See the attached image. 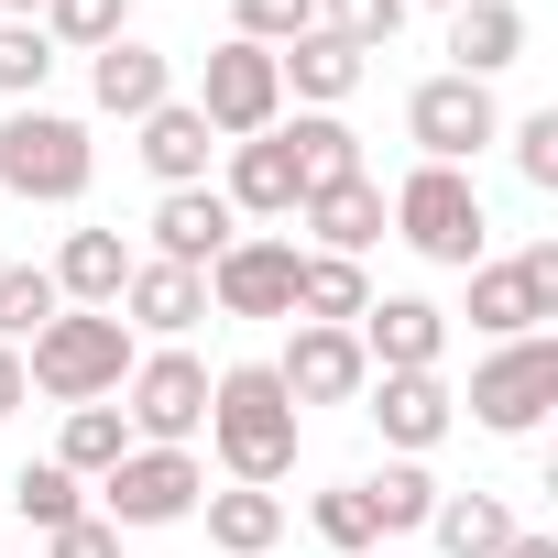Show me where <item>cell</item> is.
Instances as JSON below:
<instances>
[{"label":"cell","instance_id":"6da1fadb","mask_svg":"<svg viewBox=\"0 0 558 558\" xmlns=\"http://www.w3.org/2000/svg\"><path fill=\"white\" fill-rule=\"evenodd\" d=\"M208 449H219V471L252 482V493H274V482L296 471V395L274 384V362L208 373Z\"/></svg>","mask_w":558,"mask_h":558},{"label":"cell","instance_id":"7a4b0ae2","mask_svg":"<svg viewBox=\"0 0 558 558\" xmlns=\"http://www.w3.org/2000/svg\"><path fill=\"white\" fill-rule=\"evenodd\" d=\"M132 329L110 318V307H56L45 329H34V351H23V384L34 395H56V405H110L121 384H132Z\"/></svg>","mask_w":558,"mask_h":558},{"label":"cell","instance_id":"3957f363","mask_svg":"<svg viewBox=\"0 0 558 558\" xmlns=\"http://www.w3.org/2000/svg\"><path fill=\"white\" fill-rule=\"evenodd\" d=\"M88 175H99L88 121H66V110H45V99L0 121V186H12V197H34V208H77Z\"/></svg>","mask_w":558,"mask_h":558},{"label":"cell","instance_id":"277c9868","mask_svg":"<svg viewBox=\"0 0 558 558\" xmlns=\"http://www.w3.org/2000/svg\"><path fill=\"white\" fill-rule=\"evenodd\" d=\"M384 219H395V241H405V252H427V263H449V274H471V263H482V241H493L482 186H471L460 165H416V175L384 197Z\"/></svg>","mask_w":558,"mask_h":558},{"label":"cell","instance_id":"5b68a950","mask_svg":"<svg viewBox=\"0 0 558 558\" xmlns=\"http://www.w3.org/2000/svg\"><path fill=\"white\" fill-rule=\"evenodd\" d=\"M208 504V460L197 449H121L99 471V525H186Z\"/></svg>","mask_w":558,"mask_h":558},{"label":"cell","instance_id":"8992f818","mask_svg":"<svg viewBox=\"0 0 558 558\" xmlns=\"http://www.w3.org/2000/svg\"><path fill=\"white\" fill-rule=\"evenodd\" d=\"M121 427H132V449H186L208 427V362L197 351H143L132 384H121Z\"/></svg>","mask_w":558,"mask_h":558},{"label":"cell","instance_id":"52a82bcc","mask_svg":"<svg viewBox=\"0 0 558 558\" xmlns=\"http://www.w3.org/2000/svg\"><path fill=\"white\" fill-rule=\"evenodd\" d=\"M197 121H208L219 143H252V132H274V121H286V77H274V56L230 34V45L197 66Z\"/></svg>","mask_w":558,"mask_h":558},{"label":"cell","instance_id":"ba28073f","mask_svg":"<svg viewBox=\"0 0 558 558\" xmlns=\"http://www.w3.org/2000/svg\"><path fill=\"white\" fill-rule=\"evenodd\" d=\"M547 405H558V340H547V329H536V340H504V351L471 373V427H493V438H525Z\"/></svg>","mask_w":558,"mask_h":558},{"label":"cell","instance_id":"9c48e42d","mask_svg":"<svg viewBox=\"0 0 558 558\" xmlns=\"http://www.w3.org/2000/svg\"><path fill=\"white\" fill-rule=\"evenodd\" d=\"M558 318V241L514 252V263H471V329L482 340H536Z\"/></svg>","mask_w":558,"mask_h":558},{"label":"cell","instance_id":"30bf717a","mask_svg":"<svg viewBox=\"0 0 558 558\" xmlns=\"http://www.w3.org/2000/svg\"><path fill=\"white\" fill-rule=\"evenodd\" d=\"M405 143H416V165H471L482 143H504V110L482 77H427L405 99Z\"/></svg>","mask_w":558,"mask_h":558},{"label":"cell","instance_id":"8fae6325","mask_svg":"<svg viewBox=\"0 0 558 558\" xmlns=\"http://www.w3.org/2000/svg\"><path fill=\"white\" fill-rule=\"evenodd\" d=\"M208 307L219 318H296V241H230L208 263Z\"/></svg>","mask_w":558,"mask_h":558},{"label":"cell","instance_id":"7c38bea8","mask_svg":"<svg viewBox=\"0 0 558 558\" xmlns=\"http://www.w3.org/2000/svg\"><path fill=\"white\" fill-rule=\"evenodd\" d=\"M362 405H373V427H384V449H395V460H427V449L460 427V395H449L438 373H373V384H362Z\"/></svg>","mask_w":558,"mask_h":558},{"label":"cell","instance_id":"4fadbf2b","mask_svg":"<svg viewBox=\"0 0 558 558\" xmlns=\"http://www.w3.org/2000/svg\"><path fill=\"white\" fill-rule=\"evenodd\" d=\"M274 384L296 395V416H307V405H362L373 362H362L351 329H307V318H296V340H286V362H274Z\"/></svg>","mask_w":558,"mask_h":558},{"label":"cell","instance_id":"5bb4252c","mask_svg":"<svg viewBox=\"0 0 558 558\" xmlns=\"http://www.w3.org/2000/svg\"><path fill=\"white\" fill-rule=\"evenodd\" d=\"M230 241H241V219H230V197H219V186H165V197H154V263L208 274Z\"/></svg>","mask_w":558,"mask_h":558},{"label":"cell","instance_id":"9a60e30c","mask_svg":"<svg viewBox=\"0 0 558 558\" xmlns=\"http://www.w3.org/2000/svg\"><path fill=\"white\" fill-rule=\"evenodd\" d=\"M351 340H362V362H373V373H438V351H449V318H438L427 296H373Z\"/></svg>","mask_w":558,"mask_h":558},{"label":"cell","instance_id":"2e32d148","mask_svg":"<svg viewBox=\"0 0 558 558\" xmlns=\"http://www.w3.org/2000/svg\"><path fill=\"white\" fill-rule=\"evenodd\" d=\"M110 318H121V329H154V340H186V329L208 318V274H186V263H132V286H121Z\"/></svg>","mask_w":558,"mask_h":558},{"label":"cell","instance_id":"e0dca14e","mask_svg":"<svg viewBox=\"0 0 558 558\" xmlns=\"http://www.w3.org/2000/svg\"><path fill=\"white\" fill-rule=\"evenodd\" d=\"M88 99H99L110 121H143V110H165V99H175V66H165L143 34H121V45H99V56H88Z\"/></svg>","mask_w":558,"mask_h":558},{"label":"cell","instance_id":"ac0fdd59","mask_svg":"<svg viewBox=\"0 0 558 558\" xmlns=\"http://www.w3.org/2000/svg\"><path fill=\"white\" fill-rule=\"evenodd\" d=\"M230 219H296V154H286V132H252V143H230Z\"/></svg>","mask_w":558,"mask_h":558},{"label":"cell","instance_id":"d6986e66","mask_svg":"<svg viewBox=\"0 0 558 558\" xmlns=\"http://www.w3.org/2000/svg\"><path fill=\"white\" fill-rule=\"evenodd\" d=\"M132 132H143L132 154L154 165V186H208V154H219V132L197 121V99H165V110H143Z\"/></svg>","mask_w":558,"mask_h":558},{"label":"cell","instance_id":"ffe728a7","mask_svg":"<svg viewBox=\"0 0 558 558\" xmlns=\"http://www.w3.org/2000/svg\"><path fill=\"white\" fill-rule=\"evenodd\" d=\"M525 56V12H514V0H460V12H449V77H504Z\"/></svg>","mask_w":558,"mask_h":558},{"label":"cell","instance_id":"44dd1931","mask_svg":"<svg viewBox=\"0 0 558 558\" xmlns=\"http://www.w3.org/2000/svg\"><path fill=\"white\" fill-rule=\"evenodd\" d=\"M45 274H56L66 307H121V286H132V241H121V230H66V252H56Z\"/></svg>","mask_w":558,"mask_h":558},{"label":"cell","instance_id":"7402d4cb","mask_svg":"<svg viewBox=\"0 0 558 558\" xmlns=\"http://www.w3.org/2000/svg\"><path fill=\"white\" fill-rule=\"evenodd\" d=\"M274 132H286V154H296V186H307V197L362 175V132H351L340 110H296V121H274ZM307 197H296V208H307Z\"/></svg>","mask_w":558,"mask_h":558},{"label":"cell","instance_id":"603a6c76","mask_svg":"<svg viewBox=\"0 0 558 558\" xmlns=\"http://www.w3.org/2000/svg\"><path fill=\"white\" fill-rule=\"evenodd\" d=\"M296 219H307V230H318V252H340V263H362V252H373V241L395 230V219H384V186H373V175H351V186H318V197H307Z\"/></svg>","mask_w":558,"mask_h":558},{"label":"cell","instance_id":"cb8c5ba5","mask_svg":"<svg viewBox=\"0 0 558 558\" xmlns=\"http://www.w3.org/2000/svg\"><path fill=\"white\" fill-rule=\"evenodd\" d=\"M362 66H373V56H362V45H340V34H296L286 56H274V77H286L307 110H340V99L362 88Z\"/></svg>","mask_w":558,"mask_h":558},{"label":"cell","instance_id":"d4e9b609","mask_svg":"<svg viewBox=\"0 0 558 558\" xmlns=\"http://www.w3.org/2000/svg\"><path fill=\"white\" fill-rule=\"evenodd\" d=\"M362 307H373V274H362V263L296 252V318H307V329H362Z\"/></svg>","mask_w":558,"mask_h":558},{"label":"cell","instance_id":"484cf974","mask_svg":"<svg viewBox=\"0 0 558 558\" xmlns=\"http://www.w3.org/2000/svg\"><path fill=\"white\" fill-rule=\"evenodd\" d=\"M362 493V514H373V536H427V514H438V482H427V460H384L373 482H351Z\"/></svg>","mask_w":558,"mask_h":558},{"label":"cell","instance_id":"4316f807","mask_svg":"<svg viewBox=\"0 0 558 558\" xmlns=\"http://www.w3.org/2000/svg\"><path fill=\"white\" fill-rule=\"evenodd\" d=\"M197 514H208V547H219V558H263L274 536H286V504H274V493H252V482L208 493Z\"/></svg>","mask_w":558,"mask_h":558},{"label":"cell","instance_id":"83f0119b","mask_svg":"<svg viewBox=\"0 0 558 558\" xmlns=\"http://www.w3.org/2000/svg\"><path fill=\"white\" fill-rule=\"evenodd\" d=\"M427 536H438L449 558H504V536H514V514H504V493H438V514H427Z\"/></svg>","mask_w":558,"mask_h":558},{"label":"cell","instance_id":"f1b7e54d","mask_svg":"<svg viewBox=\"0 0 558 558\" xmlns=\"http://www.w3.org/2000/svg\"><path fill=\"white\" fill-rule=\"evenodd\" d=\"M132 449V427H121V405H66V438H56V471H77V482H99L110 460Z\"/></svg>","mask_w":558,"mask_h":558},{"label":"cell","instance_id":"f546056e","mask_svg":"<svg viewBox=\"0 0 558 558\" xmlns=\"http://www.w3.org/2000/svg\"><path fill=\"white\" fill-rule=\"evenodd\" d=\"M12 504H23V525H34V536H56V525H77V514H88V482H77V471H56V460H23V471H12Z\"/></svg>","mask_w":558,"mask_h":558},{"label":"cell","instance_id":"4dcf8cb0","mask_svg":"<svg viewBox=\"0 0 558 558\" xmlns=\"http://www.w3.org/2000/svg\"><path fill=\"white\" fill-rule=\"evenodd\" d=\"M121 34H132V0H45V45H56V56H66V45L99 56V45H121Z\"/></svg>","mask_w":558,"mask_h":558},{"label":"cell","instance_id":"1f68e13d","mask_svg":"<svg viewBox=\"0 0 558 558\" xmlns=\"http://www.w3.org/2000/svg\"><path fill=\"white\" fill-rule=\"evenodd\" d=\"M56 307H66V296H56V274H45V263H0V340H12V351H23Z\"/></svg>","mask_w":558,"mask_h":558},{"label":"cell","instance_id":"d6a6232c","mask_svg":"<svg viewBox=\"0 0 558 558\" xmlns=\"http://www.w3.org/2000/svg\"><path fill=\"white\" fill-rule=\"evenodd\" d=\"M45 77H56L45 23H0V99H12V110H34V99H45Z\"/></svg>","mask_w":558,"mask_h":558},{"label":"cell","instance_id":"836d02e7","mask_svg":"<svg viewBox=\"0 0 558 558\" xmlns=\"http://www.w3.org/2000/svg\"><path fill=\"white\" fill-rule=\"evenodd\" d=\"M230 34L263 45V56H286L296 34H318V0H230Z\"/></svg>","mask_w":558,"mask_h":558},{"label":"cell","instance_id":"e575fe53","mask_svg":"<svg viewBox=\"0 0 558 558\" xmlns=\"http://www.w3.org/2000/svg\"><path fill=\"white\" fill-rule=\"evenodd\" d=\"M318 34H340V45L384 56V45L405 34V0H318Z\"/></svg>","mask_w":558,"mask_h":558},{"label":"cell","instance_id":"d590c367","mask_svg":"<svg viewBox=\"0 0 558 558\" xmlns=\"http://www.w3.org/2000/svg\"><path fill=\"white\" fill-rule=\"evenodd\" d=\"M307 525H318V547H340V558H362V547H373V514H362V493H351V482H340V493H318V504H307Z\"/></svg>","mask_w":558,"mask_h":558},{"label":"cell","instance_id":"8d00e7d4","mask_svg":"<svg viewBox=\"0 0 558 558\" xmlns=\"http://www.w3.org/2000/svg\"><path fill=\"white\" fill-rule=\"evenodd\" d=\"M514 175L525 186H558V110H525L514 121Z\"/></svg>","mask_w":558,"mask_h":558},{"label":"cell","instance_id":"74e56055","mask_svg":"<svg viewBox=\"0 0 558 558\" xmlns=\"http://www.w3.org/2000/svg\"><path fill=\"white\" fill-rule=\"evenodd\" d=\"M45 558H121V525L77 514V525H56V536H45Z\"/></svg>","mask_w":558,"mask_h":558},{"label":"cell","instance_id":"f35d334b","mask_svg":"<svg viewBox=\"0 0 558 558\" xmlns=\"http://www.w3.org/2000/svg\"><path fill=\"white\" fill-rule=\"evenodd\" d=\"M12 405H34V384H23V351L0 340V416H12Z\"/></svg>","mask_w":558,"mask_h":558},{"label":"cell","instance_id":"ab89813d","mask_svg":"<svg viewBox=\"0 0 558 558\" xmlns=\"http://www.w3.org/2000/svg\"><path fill=\"white\" fill-rule=\"evenodd\" d=\"M504 558H558V536H525V525H514V536H504Z\"/></svg>","mask_w":558,"mask_h":558},{"label":"cell","instance_id":"60d3db41","mask_svg":"<svg viewBox=\"0 0 558 558\" xmlns=\"http://www.w3.org/2000/svg\"><path fill=\"white\" fill-rule=\"evenodd\" d=\"M0 23H45V0H0Z\"/></svg>","mask_w":558,"mask_h":558},{"label":"cell","instance_id":"b9f144b4","mask_svg":"<svg viewBox=\"0 0 558 558\" xmlns=\"http://www.w3.org/2000/svg\"><path fill=\"white\" fill-rule=\"evenodd\" d=\"M405 12H416V0H405ZM427 12H460V0H427Z\"/></svg>","mask_w":558,"mask_h":558},{"label":"cell","instance_id":"7bdbcfd3","mask_svg":"<svg viewBox=\"0 0 558 558\" xmlns=\"http://www.w3.org/2000/svg\"><path fill=\"white\" fill-rule=\"evenodd\" d=\"M0 263H12V252H0Z\"/></svg>","mask_w":558,"mask_h":558}]
</instances>
